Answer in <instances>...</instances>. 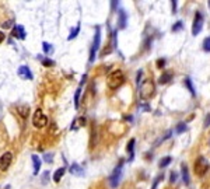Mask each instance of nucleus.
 I'll use <instances>...</instances> for the list:
<instances>
[{
    "mask_svg": "<svg viewBox=\"0 0 210 189\" xmlns=\"http://www.w3.org/2000/svg\"><path fill=\"white\" fill-rule=\"evenodd\" d=\"M123 83H125V74H123V71L119 70V69L118 70H113L107 79V86H108V88H111V90L119 88Z\"/></svg>",
    "mask_w": 210,
    "mask_h": 189,
    "instance_id": "nucleus-1",
    "label": "nucleus"
},
{
    "mask_svg": "<svg viewBox=\"0 0 210 189\" xmlns=\"http://www.w3.org/2000/svg\"><path fill=\"white\" fill-rule=\"evenodd\" d=\"M155 94V86L153 83V80L147 79L139 86V95L142 100H150Z\"/></svg>",
    "mask_w": 210,
    "mask_h": 189,
    "instance_id": "nucleus-2",
    "label": "nucleus"
},
{
    "mask_svg": "<svg viewBox=\"0 0 210 189\" xmlns=\"http://www.w3.org/2000/svg\"><path fill=\"white\" fill-rule=\"evenodd\" d=\"M100 44H101V29H100V27H97V28H95L94 42H92L91 50H90V63H92L95 60V55H97L98 49H100Z\"/></svg>",
    "mask_w": 210,
    "mask_h": 189,
    "instance_id": "nucleus-3",
    "label": "nucleus"
},
{
    "mask_svg": "<svg viewBox=\"0 0 210 189\" xmlns=\"http://www.w3.org/2000/svg\"><path fill=\"white\" fill-rule=\"evenodd\" d=\"M193 167H195V174L199 175V176H202V175H205V174L207 172L209 163H207V160H206L205 157H199V158H196Z\"/></svg>",
    "mask_w": 210,
    "mask_h": 189,
    "instance_id": "nucleus-4",
    "label": "nucleus"
},
{
    "mask_svg": "<svg viewBox=\"0 0 210 189\" xmlns=\"http://www.w3.org/2000/svg\"><path fill=\"white\" fill-rule=\"evenodd\" d=\"M48 123V118L44 115V112H42L41 109H37L34 112V115H32V125L35 126V128L41 129L44 128V126H46Z\"/></svg>",
    "mask_w": 210,
    "mask_h": 189,
    "instance_id": "nucleus-5",
    "label": "nucleus"
},
{
    "mask_svg": "<svg viewBox=\"0 0 210 189\" xmlns=\"http://www.w3.org/2000/svg\"><path fill=\"white\" fill-rule=\"evenodd\" d=\"M122 167H123V161H121L119 163V165H116V168L113 170L112 175L109 176V185L112 188H116L119 185V181H121V175H122Z\"/></svg>",
    "mask_w": 210,
    "mask_h": 189,
    "instance_id": "nucleus-6",
    "label": "nucleus"
},
{
    "mask_svg": "<svg viewBox=\"0 0 210 189\" xmlns=\"http://www.w3.org/2000/svg\"><path fill=\"white\" fill-rule=\"evenodd\" d=\"M202 27H203V16L200 11H197V13L195 14L193 24H192V35L196 37V35L202 31Z\"/></svg>",
    "mask_w": 210,
    "mask_h": 189,
    "instance_id": "nucleus-7",
    "label": "nucleus"
},
{
    "mask_svg": "<svg viewBox=\"0 0 210 189\" xmlns=\"http://www.w3.org/2000/svg\"><path fill=\"white\" fill-rule=\"evenodd\" d=\"M11 160H13V154L10 151H6L4 154L0 157V171H6L11 164Z\"/></svg>",
    "mask_w": 210,
    "mask_h": 189,
    "instance_id": "nucleus-8",
    "label": "nucleus"
},
{
    "mask_svg": "<svg viewBox=\"0 0 210 189\" xmlns=\"http://www.w3.org/2000/svg\"><path fill=\"white\" fill-rule=\"evenodd\" d=\"M11 37L17 38V39H25L27 32H25V29H24V27L21 25V24H16V25H14L13 31H11Z\"/></svg>",
    "mask_w": 210,
    "mask_h": 189,
    "instance_id": "nucleus-9",
    "label": "nucleus"
},
{
    "mask_svg": "<svg viewBox=\"0 0 210 189\" xmlns=\"http://www.w3.org/2000/svg\"><path fill=\"white\" fill-rule=\"evenodd\" d=\"M17 73H18L20 79H23V80H32L34 79V76H32V73H31V70H29L28 66H24V65L20 66L18 70H17Z\"/></svg>",
    "mask_w": 210,
    "mask_h": 189,
    "instance_id": "nucleus-10",
    "label": "nucleus"
},
{
    "mask_svg": "<svg viewBox=\"0 0 210 189\" xmlns=\"http://www.w3.org/2000/svg\"><path fill=\"white\" fill-rule=\"evenodd\" d=\"M126 24H128V16L123 10H119V14H118V25L121 29H125L126 28Z\"/></svg>",
    "mask_w": 210,
    "mask_h": 189,
    "instance_id": "nucleus-11",
    "label": "nucleus"
},
{
    "mask_svg": "<svg viewBox=\"0 0 210 189\" xmlns=\"http://www.w3.org/2000/svg\"><path fill=\"white\" fill-rule=\"evenodd\" d=\"M70 174H71V175H74V176H84V170L81 168V165L73 163L70 165Z\"/></svg>",
    "mask_w": 210,
    "mask_h": 189,
    "instance_id": "nucleus-12",
    "label": "nucleus"
},
{
    "mask_svg": "<svg viewBox=\"0 0 210 189\" xmlns=\"http://www.w3.org/2000/svg\"><path fill=\"white\" fill-rule=\"evenodd\" d=\"M84 125H86V119H84V116H80V118H76L73 122H71L70 129L71 130H77V129H80Z\"/></svg>",
    "mask_w": 210,
    "mask_h": 189,
    "instance_id": "nucleus-13",
    "label": "nucleus"
},
{
    "mask_svg": "<svg viewBox=\"0 0 210 189\" xmlns=\"http://www.w3.org/2000/svg\"><path fill=\"white\" fill-rule=\"evenodd\" d=\"M32 164H34V174L35 175H38L39 174V170H41V164H42V161H41V158L38 157V155H32Z\"/></svg>",
    "mask_w": 210,
    "mask_h": 189,
    "instance_id": "nucleus-14",
    "label": "nucleus"
},
{
    "mask_svg": "<svg viewBox=\"0 0 210 189\" xmlns=\"http://www.w3.org/2000/svg\"><path fill=\"white\" fill-rule=\"evenodd\" d=\"M134 139H132L130 142L128 143V147H126V150H128V154H129V161H133V157H134Z\"/></svg>",
    "mask_w": 210,
    "mask_h": 189,
    "instance_id": "nucleus-15",
    "label": "nucleus"
},
{
    "mask_svg": "<svg viewBox=\"0 0 210 189\" xmlns=\"http://www.w3.org/2000/svg\"><path fill=\"white\" fill-rule=\"evenodd\" d=\"M181 172H182V179H184L185 185H189L191 184V178H189V172H188V167L185 164L181 165Z\"/></svg>",
    "mask_w": 210,
    "mask_h": 189,
    "instance_id": "nucleus-16",
    "label": "nucleus"
},
{
    "mask_svg": "<svg viewBox=\"0 0 210 189\" xmlns=\"http://www.w3.org/2000/svg\"><path fill=\"white\" fill-rule=\"evenodd\" d=\"M171 80H172V73H171V71H165V73H163V74H161V77L158 79V83H160V84H167V83H170Z\"/></svg>",
    "mask_w": 210,
    "mask_h": 189,
    "instance_id": "nucleus-17",
    "label": "nucleus"
},
{
    "mask_svg": "<svg viewBox=\"0 0 210 189\" xmlns=\"http://www.w3.org/2000/svg\"><path fill=\"white\" fill-rule=\"evenodd\" d=\"M65 172H66V168H65V167L58 168V170L55 171V174H53V181H55V182H59V181L62 179V176L65 175Z\"/></svg>",
    "mask_w": 210,
    "mask_h": 189,
    "instance_id": "nucleus-18",
    "label": "nucleus"
},
{
    "mask_svg": "<svg viewBox=\"0 0 210 189\" xmlns=\"http://www.w3.org/2000/svg\"><path fill=\"white\" fill-rule=\"evenodd\" d=\"M17 112H18L23 118H27L29 113V107L28 105H18V107H17Z\"/></svg>",
    "mask_w": 210,
    "mask_h": 189,
    "instance_id": "nucleus-19",
    "label": "nucleus"
},
{
    "mask_svg": "<svg viewBox=\"0 0 210 189\" xmlns=\"http://www.w3.org/2000/svg\"><path fill=\"white\" fill-rule=\"evenodd\" d=\"M184 83H185V86H186V88L189 90V92H191V95H192V97H195V95H196V91H195V87H193L192 80L189 79V77H186V79L184 80Z\"/></svg>",
    "mask_w": 210,
    "mask_h": 189,
    "instance_id": "nucleus-20",
    "label": "nucleus"
},
{
    "mask_svg": "<svg viewBox=\"0 0 210 189\" xmlns=\"http://www.w3.org/2000/svg\"><path fill=\"white\" fill-rule=\"evenodd\" d=\"M42 49H44L45 53L50 55V53H53V45L49 44V42H42Z\"/></svg>",
    "mask_w": 210,
    "mask_h": 189,
    "instance_id": "nucleus-21",
    "label": "nucleus"
},
{
    "mask_svg": "<svg viewBox=\"0 0 210 189\" xmlns=\"http://www.w3.org/2000/svg\"><path fill=\"white\" fill-rule=\"evenodd\" d=\"M38 59L42 62V65L44 66H46V67H49V66H53L55 65V62L52 60V59H49V58H44V56H39L38 55Z\"/></svg>",
    "mask_w": 210,
    "mask_h": 189,
    "instance_id": "nucleus-22",
    "label": "nucleus"
},
{
    "mask_svg": "<svg viewBox=\"0 0 210 189\" xmlns=\"http://www.w3.org/2000/svg\"><path fill=\"white\" fill-rule=\"evenodd\" d=\"M171 161H172V158H171L170 155H167V157L161 158V161L158 163V167H160V168H165L167 165H170V164H171Z\"/></svg>",
    "mask_w": 210,
    "mask_h": 189,
    "instance_id": "nucleus-23",
    "label": "nucleus"
},
{
    "mask_svg": "<svg viewBox=\"0 0 210 189\" xmlns=\"http://www.w3.org/2000/svg\"><path fill=\"white\" fill-rule=\"evenodd\" d=\"M80 94H81V87H79L76 90V92H74V107L76 108H79L80 105Z\"/></svg>",
    "mask_w": 210,
    "mask_h": 189,
    "instance_id": "nucleus-24",
    "label": "nucleus"
},
{
    "mask_svg": "<svg viewBox=\"0 0 210 189\" xmlns=\"http://www.w3.org/2000/svg\"><path fill=\"white\" fill-rule=\"evenodd\" d=\"M79 32H80V25H76V28L71 29V32H70V35L67 37V39H69V41L74 39V38H76L77 35H79Z\"/></svg>",
    "mask_w": 210,
    "mask_h": 189,
    "instance_id": "nucleus-25",
    "label": "nucleus"
},
{
    "mask_svg": "<svg viewBox=\"0 0 210 189\" xmlns=\"http://www.w3.org/2000/svg\"><path fill=\"white\" fill-rule=\"evenodd\" d=\"M186 129H188V128H186V123L181 122V123H178V126L175 128V132H176L178 134H181V133H184V132L186 130Z\"/></svg>",
    "mask_w": 210,
    "mask_h": 189,
    "instance_id": "nucleus-26",
    "label": "nucleus"
},
{
    "mask_svg": "<svg viewBox=\"0 0 210 189\" xmlns=\"http://www.w3.org/2000/svg\"><path fill=\"white\" fill-rule=\"evenodd\" d=\"M182 28H184V24H182V21H176V23L172 25V32H178V31H181Z\"/></svg>",
    "mask_w": 210,
    "mask_h": 189,
    "instance_id": "nucleus-27",
    "label": "nucleus"
},
{
    "mask_svg": "<svg viewBox=\"0 0 210 189\" xmlns=\"http://www.w3.org/2000/svg\"><path fill=\"white\" fill-rule=\"evenodd\" d=\"M202 48H203V50H205V52H210V37L205 38V41H203Z\"/></svg>",
    "mask_w": 210,
    "mask_h": 189,
    "instance_id": "nucleus-28",
    "label": "nucleus"
},
{
    "mask_svg": "<svg viewBox=\"0 0 210 189\" xmlns=\"http://www.w3.org/2000/svg\"><path fill=\"white\" fill-rule=\"evenodd\" d=\"M163 178H164V174H161V175H158L157 178L154 179V182H153V188H151V189H157L158 184H160V181H161V179H163Z\"/></svg>",
    "mask_w": 210,
    "mask_h": 189,
    "instance_id": "nucleus-29",
    "label": "nucleus"
},
{
    "mask_svg": "<svg viewBox=\"0 0 210 189\" xmlns=\"http://www.w3.org/2000/svg\"><path fill=\"white\" fill-rule=\"evenodd\" d=\"M171 134H172V133H171V132H167V133H165V134H164V136H163V137H161V139H160V140H158V142H157V143H155V146H157V144H160V143H161V142H165V140H167V139H170V136H171Z\"/></svg>",
    "mask_w": 210,
    "mask_h": 189,
    "instance_id": "nucleus-30",
    "label": "nucleus"
},
{
    "mask_svg": "<svg viewBox=\"0 0 210 189\" xmlns=\"http://www.w3.org/2000/svg\"><path fill=\"white\" fill-rule=\"evenodd\" d=\"M52 158H53V153H46V154L44 155V160L46 161V163H52Z\"/></svg>",
    "mask_w": 210,
    "mask_h": 189,
    "instance_id": "nucleus-31",
    "label": "nucleus"
},
{
    "mask_svg": "<svg viewBox=\"0 0 210 189\" xmlns=\"http://www.w3.org/2000/svg\"><path fill=\"white\" fill-rule=\"evenodd\" d=\"M176 178H178V174L172 171V172H171V175H170V182H172V184H174V182L176 181Z\"/></svg>",
    "mask_w": 210,
    "mask_h": 189,
    "instance_id": "nucleus-32",
    "label": "nucleus"
},
{
    "mask_svg": "<svg viewBox=\"0 0 210 189\" xmlns=\"http://www.w3.org/2000/svg\"><path fill=\"white\" fill-rule=\"evenodd\" d=\"M142 76H143V70H139L137 71V77H136V83L140 86V80H142Z\"/></svg>",
    "mask_w": 210,
    "mask_h": 189,
    "instance_id": "nucleus-33",
    "label": "nucleus"
},
{
    "mask_svg": "<svg viewBox=\"0 0 210 189\" xmlns=\"http://www.w3.org/2000/svg\"><path fill=\"white\" fill-rule=\"evenodd\" d=\"M48 178H49V172H44V175H42V182H44V184H46L48 182Z\"/></svg>",
    "mask_w": 210,
    "mask_h": 189,
    "instance_id": "nucleus-34",
    "label": "nucleus"
},
{
    "mask_svg": "<svg viewBox=\"0 0 210 189\" xmlns=\"http://www.w3.org/2000/svg\"><path fill=\"white\" fill-rule=\"evenodd\" d=\"M203 126H205V128H209V126H210V113H207V116H206L205 123H203Z\"/></svg>",
    "mask_w": 210,
    "mask_h": 189,
    "instance_id": "nucleus-35",
    "label": "nucleus"
},
{
    "mask_svg": "<svg viewBox=\"0 0 210 189\" xmlns=\"http://www.w3.org/2000/svg\"><path fill=\"white\" fill-rule=\"evenodd\" d=\"M165 65V59H158L157 60V67H164Z\"/></svg>",
    "mask_w": 210,
    "mask_h": 189,
    "instance_id": "nucleus-36",
    "label": "nucleus"
},
{
    "mask_svg": "<svg viewBox=\"0 0 210 189\" xmlns=\"http://www.w3.org/2000/svg\"><path fill=\"white\" fill-rule=\"evenodd\" d=\"M176 0H172V2H171V7H172V13H175L176 11Z\"/></svg>",
    "mask_w": 210,
    "mask_h": 189,
    "instance_id": "nucleus-37",
    "label": "nucleus"
},
{
    "mask_svg": "<svg viewBox=\"0 0 210 189\" xmlns=\"http://www.w3.org/2000/svg\"><path fill=\"white\" fill-rule=\"evenodd\" d=\"M11 23H13V20H10V21H7V23H4V24H3V27H4V28H10V24Z\"/></svg>",
    "mask_w": 210,
    "mask_h": 189,
    "instance_id": "nucleus-38",
    "label": "nucleus"
},
{
    "mask_svg": "<svg viewBox=\"0 0 210 189\" xmlns=\"http://www.w3.org/2000/svg\"><path fill=\"white\" fill-rule=\"evenodd\" d=\"M86 80H87V74H84V76L81 77V83H80V86H81L83 83H86Z\"/></svg>",
    "mask_w": 210,
    "mask_h": 189,
    "instance_id": "nucleus-39",
    "label": "nucleus"
},
{
    "mask_svg": "<svg viewBox=\"0 0 210 189\" xmlns=\"http://www.w3.org/2000/svg\"><path fill=\"white\" fill-rule=\"evenodd\" d=\"M3 39H4V34L0 31V42H3Z\"/></svg>",
    "mask_w": 210,
    "mask_h": 189,
    "instance_id": "nucleus-40",
    "label": "nucleus"
},
{
    "mask_svg": "<svg viewBox=\"0 0 210 189\" xmlns=\"http://www.w3.org/2000/svg\"><path fill=\"white\" fill-rule=\"evenodd\" d=\"M209 7H210V2H209Z\"/></svg>",
    "mask_w": 210,
    "mask_h": 189,
    "instance_id": "nucleus-41",
    "label": "nucleus"
}]
</instances>
